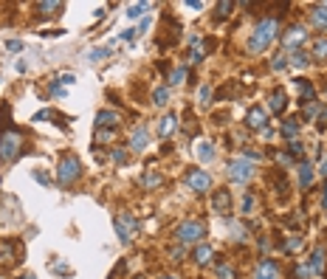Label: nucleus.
<instances>
[{"instance_id":"3c124183","label":"nucleus","mask_w":327,"mask_h":279,"mask_svg":"<svg viewBox=\"0 0 327 279\" xmlns=\"http://www.w3.org/2000/svg\"><path fill=\"white\" fill-rule=\"evenodd\" d=\"M158 279H180V277H175V274H164V277H158Z\"/></svg>"},{"instance_id":"39448f33","label":"nucleus","mask_w":327,"mask_h":279,"mask_svg":"<svg viewBox=\"0 0 327 279\" xmlns=\"http://www.w3.org/2000/svg\"><path fill=\"white\" fill-rule=\"evenodd\" d=\"M79 175H82V164H79L76 155H65L59 161V167H56V183L59 186H71Z\"/></svg>"},{"instance_id":"a18cd8bd","label":"nucleus","mask_w":327,"mask_h":279,"mask_svg":"<svg viewBox=\"0 0 327 279\" xmlns=\"http://www.w3.org/2000/svg\"><path fill=\"white\" fill-rule=\"evenodd\" d=\"M147 28H150V17H144V20L138 23V34H141V31H147Z\"/></svg>"},{"instance_id":"6e6552de","label":"nucleus","mask_w":327,"mask_h":279,"mask_svg":"<svg viewBox=\"0 0 327 279\" xmlns=\"http://www.w3.org/2000/svg\"><path fill=\"white\" fill-rule=\"evenodd\" d=\"M254 279H279V262H277V259H271V257H262L257 262Z\"/></svg>"},{"instance_id":"393cba45","label":"nucleus","mask_w":327,"mask_h":279,"mask_svg":"<svg viewBox=\"0 0 327 279\" xmlns=\"http://www.w3.org/2000/svg\"><path fill=\"white\" fill-rule=\"evenodd\" d=\"M158 183H164V178H161L158 172H147V175H141V186H144V189H155Z\"/></svg>"},{"instance_id":"412c9836","label":"nucleus","mask_w":327,"mask_h":279,"mask_svg":"<svg viewBox=\"0 0 327 279\" xmlns=\"http://www.w3.org/2000/svg\"><path fill=\"white\" fill-rule=\"evenodd\" d=\"M310 20H313L319 28H325V31H327V6H313V11H310Z\"/></svg>"},{"instance_id":"473e14b6","label":"nucleus","mask_w":327,"mask_h":279,"mask_svg":"<svg viewBox=\"0 0 327 279\" xmlns=\"http://www.w3.org/2000/svg\"><path fill=\"white\" fill-rule=\"evenodd\" d=\"M110 158L116 161V164H127V152H124L122 147H116V150L110 152Z\"/></svg>"},{"instance_id":"2f4dec72","label":"nucleus","mask_w":327,"mask_h":279,"mask_svg":"<svg viewBox=\"0 0 327 279\" xmlns=\"http://www.w3.org/2000/svg\"><path fill=\"white\" fill-rule=\"evenodd\" d=\"M231 231H234V240H237V243H243V240H248L246 228H243L240 223H231Z\"/></svg>"},{"instance_id":"a19ab883","label":"nucleus","mask_w":327,"mask_h":279,"mask_svg":"<svg viewBox=\"0 0 327 279\" xmlns=\"http://www.w3.org/2000/svg\"><path fill=\"white\" fill-rule=\"evenodd\" d=\"M135 34H138V31H133V28H127V31H122V34H119V40H124V43H130V40H135Z\"/></svg>"},{"instance_id":"ddd939ff","label":"nucleus","mask_w":327,"mask_h":279,"mask_svg":"<svg viewBox=\"0 0 327 279\" xmlns=\"http://www.w3.org/2000/svg\"><path fill=\"white\" fill-rule=\"evenodd\" d=\"M285 107H288V96H285V90H282V88L274 90V93H271V99H268V110L277 113V116H282Z\"/></svg>"},{"instance_id":"4be33fe9","label":"nucleus","mask_w":327,"mask_h":279,"mask_svg":"<svg viewBox=\"0 0 327 279\" xmlns=\"http://www.w3.org/2000/svg\"><path fill=\"white\" fill-rule=\"evenodd\" d=\"M214 271H217V277H220V279H237L234 268H231V262H226V259H217Z\"/></svg>"},{"instance_id":"f704fd0d","label":"nucleus","mask_w":327,"mask_h":279,"mask_svg":"<svg viewBox=\"0 0 327 279\" xmlns=\"http://www.w3.org/2000/svg\"><path fill=\"white\" fill-rule=\"evenodd\" d=\"M198 96H201V104H209V101H212V88H209V85H203Z\"/></svg>"},{"instance_id":"f3484780","label":"nucleus","mask_w":327,"mask_h":279,"mask_svg":"<svg viewBox=\"0 0 327 279\" xmlns=\"http://www.w3.org/2000/svg\"><path fill=\"white\" fill-rule=\"evenodd\" d=\"M307 268H310V274H322V271H325V248H322V246L313 248V254H310V265H307Z\"/></svg>"},{"instance_id":"aec40b11","label":"nucleus","mask_w":327,"mask_h":279,"mask_svg":"<svg viewBox=\"0 0 327 279\" xmlns=\"http://www.w3.org/2000/svg\"><path fill=\"white\" fill-rule=\"evenodd\" d=\"M288 65H293V68H299V71H302V68L310 65V54H304L302 48H299V51H291V54H288Z\"/></svg>"},{"instance_id":"79ce46f5","label":"nucleus","mask_w":327,"mask_h":279,"mask_svg":"<svg viewBox=\"0 0 327 279\" xmlns=\"http://www.w3.org/2000/svg\"><path fill=\"white\" fill-rule=\"evenodd\" d=\"M51 93H54V96H65V90H62L59 82H51Z\"/></svg>"},{"instance_id":"1a4fd4ad","label":"nucleus","mask_w":327,"mask_h":279,"mask_svg":"<svg viewBox=\"0 0 327 279\" xmlns=\"http://www.w3.org/2000/svg\"><path fill=\"white\" fill-rule=\"evenodd\" d=\"M307 40V31H304V25H291L288 28V34L282 37V43H285V48H288V54L291 51H299V45Z\"/></svg>"},{"instance_id":"f257e3e1","label":"nucleus","mask_w":327,"mask_h":279,"mask_svg":"<svg viewBox=\"0 0 327 279\" xmlns=\"http://www.w3.org/2000/svg\"><path fill=\"white\" fill-rule=\"evenodd\" d=\"M279 34V20L277 17H262V20L254 25V31L248 37V51L251 54H262Z\"/></svg>"},{"instance_id":"8fccbe9b","label":"nucleus","mask_w":327,"mask_h":279,"mask_svg":"<svg viewBox=\"0 0 327 279\" xmlns=\"http://www.w3.org/2000/svg\"><path fill=\"white\" fill-rule=\"evenodd\" d=\"M180 257H183V248H175V251H172V259H175V262H180Z\"/></svg>"},{"instance_id":"0eeeda50","label":"nucleus","mask_w":327,"mask_h":279,"mask_svg":"<svg viewBox=\"0 0 327 279\" xmlns=\"http://www.w3.org/2000/svg\"><path fill=\"white\" fill-rule=\"evenodd\" d=\"M183 183H186L192 192L203 195V192H209V186H212V175H209L206 169H189V172L183 175Z\"/></svg>"},{"instance_id":"a878e982","label":"nucleus","mask_w":327,"mask_h":279,"mask_svg":"<svg viewBox=\"0 0 327 279\" xmlns=\"http://www.w3.org/2000/svg\"><path fill=\"white\" fill-rule=\"evenodd\" d=\"M310 56H316V59H327V37H319L313 43V54Z\"/></svg>"},{"instance_id":"c9c22d12","label":"nucleus","mask_w":327,"mask_h":279,"mask_svg":"<svg viewBox=\"0 0 327 279\" xmlns=\"http://www.w3.org/2000/svg\"><path fill=\"white\" fill-rule=\"evenodd\" d=\"M296 248H302V237H291L285 243V251H296Z\"/></svg>"},{"instance_id":"6ab92c4d","label":"nucleus","mask_w":327,"mask_h":279,"mask_svg":"<svg viewBox=\"0 0 327 279\" xmlns=\"http://www.w3.org/2000/svg\"><path fill=\"white\" fill-rule=\"evenodd\" d=\"M246 122H248V127H254V130H262V127H265V110H262V107H254V110H248Z\"/></svg>"},{"instance_id":"37998d69","label":"nucleus","mask_w":327,"mask_h":279,"mask_svg":"<svg viewBox=\"0 0 327 279\" xmlns=\"http://www.w3.org/2000/svg\"><path fill=\"white\" fill-rule=\"evenodd\" d=\"M6 48H9V51H20L23 43H20V40H9V43H6Z\"/></svg>"},{"instance_id":"9d476101","label":"nucleus","mask_w":327,"mask_h":279,"mask_svg":"<svg viewBox=\"0 0 327 279\" xmlns=\"http://www.w3.org/2000/svg\"><path fill=\"white\" fill-rule=\"evenodd\" d=\"M122 124V116L116 110H99L96 113V130H116Z\"/></svg>"},{"instance_id":"72a5a7b5","label":"nucleus","mask_w":327,"mask_h":279,"mask_svg":"<svg viewBox=\"0 0 327 279\" xmlns=\"http://www.w3.org/2000/svg\"><path fill=\"white\" fill-rule=\"evenodd\" d=\"M293 277H296V279H307V277H310V268H307V265H293Z\"/></svg>"},{"instance_id":"c85d7f7f","label":"nucleus","mask_w":327,"mask_h":279,"mask_svg":"<svg viewBox=\"0 0 327 279\" xmlns=\"http://www.w3.org/2000/svg\"><path fill=\"white\" fill-rule=\"evenodd\" d=\"M144 11H150V3H133V6L127 9V17H130V20H135V17H141Z\"/></svg>"},{"instance_id":"cd10ccee","label":"nucleus","mask_w":327,"mask_h":279,"mask_svg":"<svg viewBox=\"0 0 327 279\" xmlns=\"http://www.w3.org/2000/svg\"><path fill=\"white\" fill-rule=\"evenodd\" d=\"M186 76H189V68H186V65L175 68V71H172V76H169V85H180Z\"/></svg>"},{"instance_id":"4c0bfd02","label":"nucleus","mask_w":327,"mask_h":279,"mask_svg":"<svg viewBox=\"0 0 327 279\" xmlns=\"http://www.w3.org/2000/svg\"><path fill=\"white\" fill-rule=\"evenodd\" d=\"M251 206H254V195L248 192L246 198H243V214H248V212H251Z\"/></svg>"},{"instance_id":"603ef678","label":"nucleus","mask_w":327,"mask_h":279,"mask_svg":"<svg viewBox=\"0 0 327 279\" xmlns=\"http://www.w3.org/2000/svg\"><path fill=\"white\" fill-rule=\"evenodd\" d=\"M20 279H34V274H23V277Z\"/></svg>"},{"instance_id":"bb28decb","label":"nucleus","mask_w":327,"mask_h":279,"mask_svg":"<svg viewBox=\"0 0 327 279\" xmlns=\"http://www.w3.org/2000/svg\"><path fill=\"white\" fill-rule=\"evenodd\" d=\"M167 101H169V88H155V90H152V104L164 107Z\"/></svg>"},{"instance_id":"7ed1b4c3","label":"nucleus","mask_w":327,"mask_h":279,"mask_svg":"<svg viewBox=\"0 0 327 279\" xmlns=\"http://www.w3.org/2000/svg\"><path fill=\"white\" fill-rule=\"evenodd\" d=\"M206 237V223L203 220H183V223L175 228V240L180 246H195V243H203Z\"/></svg>"},{"instance_id":"4468645a","label":"nucleus","mask_w":327,"mask_h":279,"mask_svg":"<svg viewBox=\"0 0 327 279\" xmlns=\"http://www.w3.org/2000/svg\"><path fill=\"white\" fill-rule=\"evenodd\" d=\"M175 127H178V116H175V113H167V116L158 122V135H161V138H169V135L175 133Z\"/></svg>"},{"instance_id":"c03bdc74","label":"nucleus","mask_w":327,"mask_h":279,"mask_svg":"<svg viewBox=\"0 0 327 279\" xmlns=\"http://www.w3.org/2000/svg\"><path fill=\"white\" fill-rule=\"evenodd\" d=\"M192 62H203V51H201V48H195V51H192Z\"/></svg>"},{"instance_id":"de8ad7c7","label":"nucleus","mask_w":327,"mask_h":279,"mask_svg":"<svg viewBox=\"0 0 327 279\" xmlns=\"http://www.w3.org/2000/svg\"><path fill=\"white\" fill-rule=\"evenodd\" d=\"M186 9H203V3H201V0H189V3H186Z\"/></svg>"},{"instance_id":"dca6fc26","label":"nucleus","mask_w":327,"mask_h":279,"mask_svg":"<svg viewBox=\"0 0 327 279\" xmlns=\"http://www.w3.org/2000/svg\"><path fill=\"white\" fill-rule=\"evenodd\" d=\"M299 130H302V124H299V119H285L282 122V130L279 133L288 138V141H296V135H299Z\"/></svg>"},{"instance_id":"b1692460","label":"nucleus","mask_w":327,"mask_h":279,"mask_svg":"<svg viewBox=\"0 0 327 279\" xmlns=\"http://www.w3.org/2000/svg\"><path fill=\"white\" fill-rule=\"evenodd\" d=\"M198 155H201V161H214V144L212 141H201L198 144Z\"/></svg>"},{"instance_id":"09e8293b","label":"nucleus","mask_w":327,"mask_h":279,"mask_svg":"<svg viewBox=\"0 0 327 279\" xmlns=\"http://www.w3.org/2000/svg\"><path fill=\"white\" fill-rule=\"evenodd\" d=\"M322 209L327 212V183H325V189H322Z\"/></svg>"},{"instance_id":"a211bd4d","label":"nucleus","mask_w":327,"mask_h":279,"mask_svg":"<svg viewBox=\"0 0 327 279\" xmlns=\"http://www.w3.org/2000/svg\"><path fill=\"white\" fill-rule=\"evenodd\" d=\"M310 180H313V164H310V161H299V186L307 189Z\"/></svg>"},{"instance_id":"ea45409f","label":"nucleus","mask_w":327,"mask_h":279,"mask_svg":"<svg viewBox=\"0 0 327 279\" xmlns=\"http://www.w3.org/2000/svg\"><path fill=\"white\" fill-rule=\"evenodd\" d=\"M56 82H59V85H74V82H76V76H74V74H62Z\"/></svg>"},{"instance_id":"9b49d317","label":"nucleus","mask_w":327,"mask_h":279,"mask_svg":"<svg viewBox=\"0 0 327 279\" xmlns=\"http://www.w3.org/2000/svg\"><path fill=\"white\" fill-rule=\"evenodd\" d=\"M147 144H150V130L141 124V127H135L133 135H130V150H133V152H144Z\"/></svg>"},{"instance_id":"423d86ee","label":"nucleus","mask_w":327,"mask_h":279,"mask_svg":"<svg viewBox=\"0 0 327 279\" xmlns=\"http://www.w3.org/2000/svg\"><path fill=\"white\" fill-rule=\"evenodd\" d=\"M226 175H228L231 183H248L254 178V164L248 158H231L228 167H226Z\"/></svg>"},{"instance_id":"2eb2a0df","label":"nucleus","mask_w":327,"mask_h":279,"mask_svg":"<svg viewBox=\"0 0 327 279\" xmlns=\"http://www.w3.org/2000/svg\"><path fill=\"white\" fill-rule=\"evenodd\" d=\"M214 257V248L209 246V243H198V248H195V262L198 265H209Z\"/></svg>"},{"instance_id":"5701e85b","label":"nucleus","mask_w":327,"mask_h":279,"mask_svg":"<svg viewBox=\"0 0 327 279\" xmlns=\"http://www.w3.org/2000/svg\"><path fill=\"white\" fill-rule=\"evenodd\" d=\"M214 9H217L214 11V20H226V17L231 14V9H234V3H231V0H220Z\"/></svg>"},{"instance_id":"7c9ffc66","label":"nucleus","mask_w":327,"mask_h":279,"mask_svg":"<svg viewBox=\"0 0 327 279\" xmlns=\"http://www.w3.org/2000/svg\"><path fill=\"white\" fill-rule=\"evenodd\" d=\"M271 68H274V71H285V68H288V56H285V54H277L274 59H271Z\"/></svg>"},{"instance_id":"58836bf2","label":"nucleus","mask_w":327,"mask_h":279,"mask_svg":"<svg viewBox=\"0 0 327 279\" xmlns=\"http://www.w3.org/2000/svg\"><path fill=\"white\" fill-rule=\"evenodd\" d=\"M246 158H248V161H259V158H262V152H259V150H251V147H246Z\"/></svg>"},{"instance_id":"20e7f679","label":"nucleus","mask_w":327,"mask_h":279,"mask_svg":"<svg viewBox=\"0 0 327 279\" xmlns=\"http://www.w3.org/2000/svg\"><path fill=\"white\" fill-rule=\"evenodd\" d=\"M113 226H116V234H119V240H122V246H127V243L135 237V231L141 228L138 217L130 214V212H119L116 214V220H113Z\"/></svg>"},{"instance_id":"c756f323","label":"nucleus","mask_w":327,"mask_h":279,"mask_svg":"<svg viewBox=\"0 0 327 279\" xmlns=\"http://www.w3.org/2000/svg\"><path fill=\"white\" fill-rule=\"evenodd\" d=\"M104 56H110V48H90V51H88L90 62H101Z\"/></svg>"},{"instance_id":"f8f14e48","label":"nucleus","mask_w":327,"mask_h":279,"mask_svg":"<svg viewBox=\"0 0 327 279\" xmlns=\"http://www.w3.org/2000/svg\"><path fill=\"white\" fill-rule=\"evenodd\" d=\"M212 209L217 214H226L228 209H231V192H226V189H220V192H214V198H212Z\"/></svg>"},{"instance_id":"864d4df0","label":"nucleus","mask_w":327,"mask_h":279,"mask_svg":"<svg viewBox=\"0 0 327 279\" xmlns=\"http://www.w3.org/2000/svg\"><path fill=\"white\" fill-rule=\"evenodd\" d=\"M135 279H144V277H135Z\"/></svg>"},{"instance_id":"49530a36","label":"nucleus","mask_w":327,"mask_h":279,"mask_svg":"<svg viewBox=\"0 0 327 279\" xmlns=\"http://www.w3.org/2000/svg\"><path fill=\"white\" fill-rule=\"evenodd\" d=\"M54 271H56V274H68V265H65V262H56Z\"/></svg>"},{"instance_id":"e433bc0d","label":"nucleus","mask_w":327,"mask_h":279,"mask_svg":"<svg viewBox=\"0 0 327 279\" xmlns=\"http://www.w3.org/2000/svg\"><path fill=\"white\" fill-rule=\"evenodd\" d=\"M34 178L40 180V183H43V186H51V178H48V175H45L43 169H34Z\"/></svg>"},{"instance_id":"f03ea898","label":"nucleus","mask_w":327,"mask_h":279,"mask_svg":"<svg viewBox=\"0 0 327 279\" xmlns=\"http://www.w3.org/2000/svg\"><path fill=\"white\" fill-rule=\"evenodd\" d=\"M23 152V135L14 127H0V161L11 164Z\"/></svg>"}]
</instances>
